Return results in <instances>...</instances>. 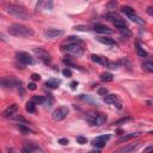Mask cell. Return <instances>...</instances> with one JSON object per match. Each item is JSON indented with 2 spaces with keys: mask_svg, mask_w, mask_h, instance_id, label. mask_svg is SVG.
Wrapping results in <instances>:
<instances>
[{
  "mask_svg": "<svg viewBox=\"0 0 153 153\" xmlns=\"http://www.w3.org/2000/svg\"><path fill=\"white\" fill-rule=\"evenodd\" d=\"M1 84L4 87H20L22 81L14 78H4L1 80Z\"/></svg>",
  "mask_w": 153,
  "mask_h": 153,
  "instance_id": "obj_10",
  "label": "cell"
},
{
  "mask_svg": "<svg viewBox=\"0 0 153 153\" xmlns=\"http://www.w3.org/2000/svg\"><path fill=\"white\" fill-rule=\"evenodd\" d=\"M53 7H54V0H45V8L53 10Z\"/></svg>",
  "mask_w": 153,
  "mask_h": 153,
  "instance_id": "obj_36",
  "label": "cell"
},
{
  "mask_svg": "<svg viewBox=\"0 0 153 153\" xmlns=\"http://www.w3.org/2000/svg\"><path fill=\"white\" fill-rule=\"evenodd\" d=\"M17 110H18L17 104H12V105H10V106L2 112V116H4V117H11V116L14 115V112H16Z\"/></svg>",
  "mask_w": 153,
  "mask_h": 153,
  "instance_id": "obj_15",
  "label": "cell"
},
{
  "mask_svg": "<svg viewBox=\"0 0 153 153\" xmlns=\"http://www.w3.org/2000/svg\"><path fill=\"white\" fill-rule=\"evenodd\" d=\"M32 102L36 103V104H43L44 97H43V96H33V97H32Z\"/></svg>",
  "mask_w": 153,
  "mask_h": 153,
  "instance_id": "obj_33",
  "label": "cell"
},
{
  "mask_svg": "<svg viewBox=\"0 0 153 153\" xmlns=\"http://www.w3.org/2000/svg\"><path fill=\"white\" fill-rule=\"evenodd\" d=\"M43 104L45 105V106H51V104H53V97H51V94H48L47 97H44V102H43Z\"/></svg>",
  "mask_w": 153,
  "mask_h": 153,
  "instance_id": "obj_32",
  "label": "cell"
},
{
  "mask_svg": "<svg viewBox=\"0 0 153 153\" xmlns=\"http://www.w3.org/2000/svg\"><path fill=\"white\" fill-rule=\"evenodd\" d=\"M62 50L71 55H81L84 53V43H62Z\"/></svg>",
  "mask_w": 153,
  "mask_h": 153,
  "instance_id": "obj_2",
  "label": "cell"
},
{
  "mask_svg": "<svg viewBox=\"0 0 153 153\" xmlns=\"http://www.w3.org/2000/svg\"><path fill=\"white\" fill-rule=\"evenodd\" d=\"M146 12H147V13H148L151 17H153V6H149V7H147Z\"/></svg>",
  "mask_w": 153,
  "mask_h": 153,
  "instance_id": "obj_43",
  "label": "cell"
},
{
  "mask_svg": "<svg viewBox=\"0 0 153 153\" xmlns=\"http://www.w3.org/2000/svg\"><path fill=\"white\" fill-rule=\"evenodd\" d=\"M139 146V143H130V145H128V146H124V147H122V148H120L118 149V152H131V151H134V149H136V147Z\"/></svg>",
  "mask_w": 153,
  "mask_h": 153,
  "instance_id": "obj_22",
  "label": "cell"
},
{
  "mask_svg": "<svg viewBox=\"0 0 153 153\" xmlns=\"http://www.w3.org/2000/svg\"><path fill=\"white\" fill-rule=\"evenodd\" d=\"M97 41L103 43V44H106V45H116V42L112 39V38H109V37H97Z\"/></svg>",
  "mask_w": 153,
  "mask_h": 153,
  "instance_id": "obj_17",
  "label": "cell"
},
{
  "mask_svg": "<svg viewBox=\"0 0 153 153\" xmlns=\"http://www.w3.org/2000/svg\"><path fill=\"white\" fill-rule=\"evenodd\" d=\"M112 79H114V76H112V74H111V73L104 72V73H102V74H100V80H102V81L111 82V81H112Z\"/></svg>",
  "mask_w": 153,
  "mask_h": 153,
  "instance_id": "obj_23",
  "label": "cell"
},
{
  "mask_svg": "<svg viewBox=\"0 0 153 153\" xmlns=\"http://www.w3.org/2000/svg\"><path fill=\"white\" fill-rule=\"evenodd\" d=\"M12 120L13 121H16V122H18V123H24V124H29L27 123V121L23 117V116H20V115H16V116H13L12 117Z\"/></svg>",
  "mask_w": 153,
  "mask_h": 153,
  "instance_id": "obj_29",
  "label": "cell"
},
{
  "mask_svg": "<svg viewBox=\"0 0 153 153\" xmlns=\"http://www.w3.org/2000/svg\"><path fill=\"white\" fill-rule=\"evenodd\" d=\"M27 88L31 90V91H35V90H36V84H35V82H30V84L27 85Z\"/></svg>",
  "mask_w": 153,
  "mask_h": 153,
  "instance_id": "obj_41",
  "label": "cell"
},
{
  "mask_svg": "<svg viewBox=\"0 0 153 153\" xmlns=\"http://www.w3.org/2000/svg\"><path fill=\"white\" fill-rule=\"evenodd\" d=\"M68 115V108L67 106H59L53 111V120L55 121H62Z\"/></svg>",
  "mask_w": 153,
  "mask_h": 153,
  "instance_id": "obj_8",
  "label": "cell"
},
{
  "mask_svg": "<svg viewBox=\"0 0 153 153\" xmlns=\"http://www.w3.org/2000/svg\"><path fill=\"white\" fill-rule=\"evenodd\" d=\"M31 79H32V80H35V81H36V80H39V79H41V76H39V75H38V74H36V73H33V74H32V75H31Z\"/></svg>",
  "mask_w": 153,
  "mask_h": 153,
  "instance_id": "obj_44",
  "label": "cell"
},
{
  "mask_svg": "<svg viewBox=\"0 0 153 153\" xmlns=\"http://www.w3.org/2000/svg\"><path fill=\"white\" fill-rule=\"evenodd\" d=\"M92 30H94V31L98 32V33H104V35H111V33L114 32L111 29H109L108 26H105V25H103V24H94Z\"/></svg>",
  "mask_w": 153,
  "mask_h": 153,
  "instance_id": "obj_14",
  "label": "cell"
},
{
  "mask_svg": "<svg viewBox=\"0 0 153 153\" xmlns=\"http://www.w3.org/2000/svg\"><path fill=\"white\" fill-rule=\"evenodd\" d=\"M26 124H24V123H19V126H18V128H19V130L23 133V134H27V133H31L32 130L29 128V127H25Z\"/></svg>",
  "mask_w": 153,
  "mask_h": 153,
  "instance_id": "obj_30",
  "label": "cell"
},
{
  "mask_svg": "<svg viewBox=\"0 0 153 153\" xmlns=\"http://www.w3.org/2000/svg\"><path fill=\"white\" fill-rule=\"evenodd\" d=\"M104 102H105L106 104H111V105L116 106L117 109H121V108H122L121 100H120L118 97L115 96V94H106V96H104Z\"/></svg>",
  "mask_w": 153,
  "mask_h": 153,
  "instance_id": "obj_9",
  "label": "cell"
},
{
  "mask_svg": "<svg viewBox=\"0 0 153 153\" xmlns=\"http://www.w3.org/2000/svg\"><path fill=\"white\" fill-rule=\"evenodd\" d=\"M129 120H130L129 117H127V118H122V120L117 121V122H116V124H118V123H123V122H126V121H129Z\"/></svg>",
  "mask_w": 153,
  "mask_h": 153,
  "instance_id": "obj_47",
  "label": "cell"
},
{
  "mask_svg": "<svg viewBox=\"0 0 153 153\" xmlns=\"http://www.w3.org/2000/svg\"><path fill=\"white\" fill-rule=\"evenodd\" d=\"M118 31L121 32V35L122 36H124L126 38H128V37H130V31H129V29L127 27V26H123V27H121V29H118Z\"/></svg>",
  "mask_w": 153,
  "mask_h": 153,
  "instance_id": "obj_27",
  "label": "cell"
},
{
  "mask_svg": "<svg viewBox=\"0 0 153 153\" xmlns=\"http://www.w3.org/2000/svg\"><path fill=\"white\" fill-rule=\"evenodd\" d=\"M44 35L48 38H55V37H59V36L65 35V31L63 30H60V29H55V27H48V29H45Z\"/></svg>",
  "mask_w": 153,
  "mask_h": 153,
  "instance_id": "obj_11",
  "label": "cell"
},
{
  "mask_svg": "<svg viewBox=\"0 0 153 153\" xmlns=\"http://www.w3.org/2000/svg\"><path fill=\"white\" fill-rule=\"evenodd\" d=\"M74 29L78 30V31H90L91 30L88 26H85V25H75Z\"/></svg>",
  "mask_w": 153,
  "mask_h": 153,
  "instance_id": "obj_34",
  "label": "cell"
},
{
  "mask_svg": "<svg viewBox=\"0 0 153 153\" xmlns=\"http://www.w3.org/2000/svg\"><path fill=\"white\" fill-rule=\"evenodd\" d=\"M8 33L12 36H16V37H29V36L33 35V31L31 27L14 23L8 27Z\"/></svg>",
  "mask_w": 153,
  "mask_h": 153,
  "instance_id": "obj_1",
  "label": "cell"
},
{
  "mask_svg": "<svg viewBox=\"0 0 153 153\" xmlns=\"http://www.w3.org/2000/svg\"><path fill=\"white\" fill-rule=\"evenodd\" d=\"M59 143H61V145H67V143H68V140L65 139V137H61V139H59Z\"/></svg>",
  "mask_w": 153,
  "mask_h": 153,
  "instance_id": "obj_42",
  "label": "cell"
},
{
  "mask_svg": "<svg viewBox=\"0 0 153 153\" xmlns=\"http://www.w3.org/2000/svg\"><path fill=\"white\" fill-rule=\"evenodd\" d=\"M97 92H98L99 96H106V94H108V90H106L105 87H99Z\"/></svg>",
  "mask_w": 153,
  "mask_h": 153,
  "instance_id": "obj_37",
  "label": "cell"
},
{
  "mask_svg": "<svg viewBox=\"0 0 153 153\" xmlns=\"http://www.w3.org/2000/svg\"><path fill=\"white\" fill-rule=\"evenodd\" d=\"M60 84H61V81H60L59 79H50V80L45 81V86H47L48 88H53V90L57 88V87L60 86Z\"/></svg>",
  "mask_w": 153,
  "mask_h": 153,
  "instance_id": "obj_16",
  "label": "cell"
},
{
  "mask_svg": "<svg viewBox=\"0 0 153 153\" xmlns=\"http://www.w3.org/2000/svg\"><path fill=\"white\" fill-rule=\"evenodd\" d=\"M79 98H80V99H82V100H85V102H91V103L93 102V100H92L88 96H86V94H80V96H79Z\"/></svg>",
  "mask_w": 153,
  "mask_h": 153,
  "instance_id": "obj_40",
  "label": "cell"
},
{
  "mask_svg": "<svg viewBox=\"0 0 153 153\" xmlns=\"http://www.w3.org/2000/svg\"><path fill=\"white\" fill-rule=\"evenodd\" d=\"M106 18H108V19L115 25V27H117V29H121V27H123V26H127L124 19H122L117 13L110 12V13L106 14Z\"/></svg>",
  "mask_w": 153,
  "mask_h": 153,
  "instance_id": "obj_5",
  "label": "cell"
},
{
  "mask_svg": "<svg viewBox=\"0 0 153 153\" xmlns=\"http://www.w3.org/2000/svg\"><path fill=\"white\" fill-rule=\"evenodd\" d=\"M136 53H137V55L140 56V57H146L147 56V51L142 48V45L140 44V42H136Z\"/></svg>",
  "mask_w": 153,
  "mask_h": 153,
  "instance_id": "obj_19",
  "label": "cell"
},
{
  "mask_svg": "<svg viewBox=\"0 0 153 153\" xmlns=\"http://www.w3.org/2000/svg\"><path fill=\"white\" fill-rule=\"evenodd\" d=\"M129 19H131L134 23H136V24H140V25H143L145 24V20L143 19H141L139 16H136V13L135 14H133V16H130V17H128Z\"/></svg>",
  "mask_w": 153,
  "mask_h": 153,
  "instance_id": "obj_25",
  "label": "cell"
},
{
  "mask_svg": "<svg viewBox=\"0 0 153 153\" xmlns=\"http://www.w3.org/2000/svg\"><path fill=\"white\" fill-rule=\"evenodd\" d=\"M82 41L79 38V37H75V36H69L63 43H81Z\"/></svg>",
  "mask_w": 153,
  "mask_h": 153,
  "instance_id": "obj_26",
  "label": "cell"
},
{
  "mask_svg": "<svg viewBox=\"0 0 153 153\" xmlns=\"http://www.w3.org/2000/svg\"><path fill=\"white\" fill-rule=\"evenodd\" d=\"M137 135H139V134H136V133H131V134L123 135L122 137H120V139H118V142H120V143H122V142H127V141H129V140H131V139L136 137Z\"/></svg>",
  "mask_w": 153,
  "mask_h": 153,
  "instance_id": "obj_20",
  "label": "cell"
},
{
  "mask_svg": "<svg viewBox=\"0 0 153 153\" xmlns=\"http://www.w3.org/2000/svg\"><path fill=\"white\" fill-rule=\"evenodd\" d=\"M86 118L91 126H102L106 122V117L102 114H90Z\"/></svg>",
  "mask_w": 153,
  "mask_h": 153,
  "instance_id": "obj_4",
  "label": "cell"
},
{
  "mask_svg": "<svg viewBox=\"0 0 153 153\" xmlns=\"http://www.w3.org/2000/svg\"><path fill=\"white\" fill-rule=\"evenodd\" d=\"M142 68H143L145 71H147V72L153 73V62H152V61H146V62H143V63H142Z\"/></svg>",
  "mask_w": 153,
  "mask_h": 153,
  "instance_id": "obj_24",
  "label": "cell"
},
{
  "mask_svg": "<svg viewBox=\"0 0 153 153\" xmlns=\"http://www.w3.org/2000/svg\"><path fill=\"white\" fill-rule=\"evenodd\" d=\"M91 60L93 61V62H97V63H100V65H105V61H106V59L104 57V56H100V55H94V54H92L91 55Z\"/></svg>",
  "mask_w": 153,
  "mask_h": 153,
  "instance_id": "obj_18",
  "label": "cell"
},
{
  "mask_svg": "<svg viewBox=\"0 0 153 153\" xmlns=\"http://www.w3.org/2000/svg\"><path fill=\"white\" fill-rule=\"evenodd\" d=\"M69 86H71V88H72V90H75V88H76V86H78V82H76V81H72Z\"/></svg>",
  "mask_w": 153,
  "mask_h": 153,
  "instance_id": "obj_45",
  "label": "cell"
},
{
  "mask_svg": "<svg viewBox=\"0 0 153 153\" xmlns=\"http://www.w3.org/2000/svg\"><path fill=\"white\" fill-rule=\"evenodd\" d=\"M149 134H153V130H152V131H149Z\"/></svg>",
  "mask_w": 153,
  "mask_h": 153,
  "instance_id": "obj_49",
  "label": "cell"
},
{
  "mask_svg": "<svg viewBox=\"0 0 153 153\" xmlns=\"http://www.w3.org/2000/svg\"><path fill=\"white\" fill-rule=\"evenodd\" d=\"M35 104H36V103H33L32 100H31V102H27L26 105H25L26 111H27V112H31V114L35 112Z\"/></svg>",
  "mask_w": 153,
  "mask_h": 153,
  "instance_id": "obj_28",
  "label": "cell"
},
{
  "mask_svg": "<svg viewBox=\"0 0 153 153\" xmlns=\"http://www.w3.org/2000/svg\"><path fill=\"white\" fill-rule=\"evenodd\" d=\"M22 152H24V153H35V152H43V149L36 143H25L22 148Z\"/></svg>",
  "mask_w": 153,
  "mask_h": 153,
  "instance_id": "obj_13",
  "label": "cell"
},
{
  "mask_svg": "<svg viewBox=\"0 0 153 153\" xmlns=\"http://www.w3.org/2000/svg\"><path fill=\"white\" fill-rule=\"evenodd\" d=\"M6 11L11 16H13V17H16L18 19H23V20L29 19V13L23 7L18 6V5H7L6 6Z\"/></svg>",
  "mask_w": 153,
  "mask_h": 153,
  "instance_id": "obj_3",
  "label": "cell"
},
{
  "mask_svg": "<svg viewBox=\"0 0 153 153\" xmlns=\"http://www.w3.org/2000/svg\"><path fill=\"white\" fill-rule=\"evenodd\" d=\"M86 1H87V0H86Z\"/></svg>",
  "mask_w": 153,
  "mask_h": 153,
  "instance_id": "obj_50",
  "label": "cell"
},
{
  "mask_svg": "<svg viewBox=\"0 0 153 153\" xmlns=\"http://www.w3.org/2000/svg\"><path fill=\"white\" fill-rule=\"evenodd\" d=\"M110 139V135L108 134V135H100V136H98V137H96L93 141H92V145L94 146V147H97V148H102V147H104L105 146V143L108 142V140Z\"/></svg>",
  "mask_w": 153,
  "mask_h": 153,
  "instance_id": "obj_12",
  "label": "cell"
},
{
  "mask_svg": "<svg viewBox=\"0 0 153 153\" xmlns=\"http://www.w3.org/2000/svg\"><path fill=\"white\" fill-rule=\"evenodd\" d=\"M145 152H153V146H149V147L145 148Z\"/></svg>",
  "mask_w": 153,
  "mask_h": 153,
  "instance_id": "obj_48",
  "label": "cell"
},
{
  "mask_svg": "<svg viewBox=\"0 0 153 153\" xmlns=\"http://www.w3.org/2000/svg\"><path fill=\"white\" fill-rule=\"evenodd\" d=\"M42 2H43V0H37V4H36V10H37V11L39 10V7H41Z\"/></svg>",
  "mask_w": 153,
  "mask_h": 153,
  "instance_id": "obj_46",
  "label": "cell"
},
{
  "mask_svg": "<svg viewBox=\"0 0 153 153\" xmlns=\"http://www.w3.org/2000/svg\"><path fill=\"white\" fill-rule=\"evenodd\" d=\"M104 66H105L106 68H109V69H116V68H117V63H116V62H112V61H110V60H108V59H106Z\"/></svg>",
  "mask_w": 153,
  "mask_h": 153,
  "instance_id": "obj_31",
  "label": "cell"
},
{
  "mask_svg": "<svg viewBox=\"0 0 153 153\" xmlns=\"http://www.w3.org/2000/svg\"><path fill=\"white\" fill-rule=\"evenodd\" d=\"M62 74H63L65 76H67V78L72 76V72H71V69H68V68H65V69L62 71Z\"/></svg>",
  "mask_w": 153,
  "mask_h": 153,
  "instance_id": "obj_39",
  "label": "cell"
},
{
  "mask_svg": "<svg viewBox=\"0 0 153 153\" xmlns=\"http://www.w3.org/2000/svg\"><path fill=\"white\" fill-rule=\"evenodd\" d=\"M16 60L19 61L22 65H32L33 63V59L31 57V55H29L25 51H17Z\"/></svg>",
  "mask_w": 153,
  "mask_h": 153,
  "instance_id": "obj_6",
  "label": "cell"
},
{
  "mask_svg": "<svg viewBox=\"0 0 153 153\" xmlns=\"http://www.w3.org/2000/svg\"><path fill=\"white\" fill-rule=\"evenodd\" d=\"M76 141H78V143H80V145H85V143H87V139L84 137V136H81V135L76 136Z\"/></svg>",
  "mask_w": 153,
  "mask_h": 153,
  "instance_id": "obj_35",
  "label": "cell"
},
{
  "mask_svg": "<svg viewBox=\"0 0 153 153\" xmlns=\"http://www.w3.org/2000/svg\"><path fill=\"white\" fill-rule=\"evenodd\" d=\"M33 53H35L36 56H37L41 61H43L44 63H50L51 57H50L49 53H48L47 50H44L43 48H33Z\"/></svg>",
  "mask_w": 153,
  "mask_h": 153,
  "instance_id": "obj_7",
  "label": "cell"
},
{
  "mask_svg": "<svg viewBox=\"0 0 153 153\" xmlns=\"http://www.w3.org/2000/svg\"><path fill=\"white\" fill-rule=\"evenodd\" d=\"M121 11H122L127 17H130V16L135 14L134 8H133V7H130V6H122V7H121Z\"/></svg>",
  "mask_w": 153,
  "mask_h": 153,
  "instance_id": "obj_21",
  "label": "cell"
},
{
  "mask_svg": "<svg viewBox=\"0 0 153 153\" xmlns=\"http://www.w3.org/2000/svg\"><path fill=\"white\" fill-rule=\"evenodd\" d=\"M116 5H117V2H116L115 0H111V1L108 4V8H109V10H114V8L116 7Z\"/></svg>",
  "mask_w": 153,
  "mask_h": 153,
  "instance_id": "obj_38",
  "label": "cell"
}]
</instances>
